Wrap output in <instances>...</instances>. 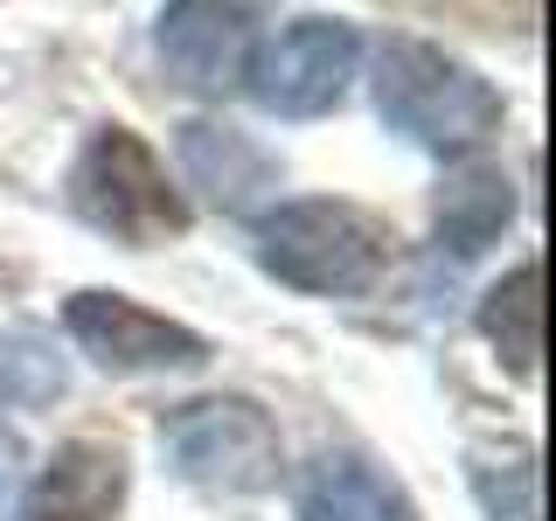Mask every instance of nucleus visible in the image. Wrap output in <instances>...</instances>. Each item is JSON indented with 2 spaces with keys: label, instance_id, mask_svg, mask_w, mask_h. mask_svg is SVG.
Wrapping results in <instances>:
<instances>
[{
  "label": "nucleus",
  "instance_id": "f257e3e1",
  "mask_svg": "<svg viewBox=\"0 0 556 521\" xmlns=\"http://www.w3.org/2000/svg\"><path fill=\"white\" fill-rule=\"evenodd\" d=\"M376 112H382V126L404 132L410 147L459 161V153H480L486 139L501 132L508 104H501L494 84H486L480 69H466L459 56L417 42V35H390V42L376 49Z\"/></svg>",
  "mask_w": 556,
  "mask_h": 521
},
{
  "label": "nucleus",
  "instance_id": "f03ea898",
  "mask_svg": "<svg viewBox=\"0 0 556 521\" xmlns=\"http://www.w3.org/2000/svg\"><path fill=\"white\" fill-rule=\"evenodd\" d=\"M70 208H77L91 230L132 243V251L188 230V202L167 188L153 147L132 126H98L84 139L77 167H70Z\"/></svg>",
  "mask_w": 556,
  "mask_h": 521
},
{
  "label": "nucleus",
  "instance_id": "7ed1b4c3",
  "mask_svg": "<svg viewBox=\"0 0 556 521\" xmlns=\"http://www.w3.org/2000/svg\"><path fill=\"white\" fill-rule=\"evenodd\" d=\"M257 265L300 292H369L382 278V237L362 208L348 202H278L257 223Z\"/></svg>",
  "mask_w": 556,
  "mask_h": 521
},
{
  "label": "nucleus",
  "instance_id": "20e7f679",
  "mask_svg": "<svg viewBox=\"0 0 556 521\" xmlns=\"http://www.w3.org/2000/svg\"><path fill=\"white\" fill-rule=\"evenodd\" d=\"M161 445L181 480L208 494H265L278 480V424L251 396H195L161 417Z\"/></svg>",
  "mask_w": 556,
  "mask_h": 521
},
{
  "label": "nucleus",
  "instance_id": "39448f33",
  "mask_svg": "<svg viewBox=\"0 0 556 521\" xmlns=\"http://www.w3.org/2000/svg\"><path fill=\"white\" fill-rule=\"evenodd\" d=\"M355 63H362V35L348 22L313 14V22H292L286 35H271L251 56V69H243V84H251V98L278 118H320L348 98Z\"/></svg>",
  "mask_w": 556,
  "mask_h": 521
},
{
  "label": "nucleus",
  "instance_id": "423d86ee",
  "mask_svg": "<svg viewBox=\"0 0 556 521\" xmlns=\"http://www.w3.org/2000/svg\"><path fill=\"white\" fill-rule=\"evenodd\" d=\"M278 0H167L161 8V56L188 91H237L257 56V28Z\"/></svg>",
  "mask_w": 556,
  "mask_h": 521
},
{
  "label": "nucleus",
  "instance_id": "0eeeda50",
  "mask_svg": "<svg viewBox=\"0 0 556 521\" xmlns=\"http://www.w3.org/2000/svg\"><path fill=\"white\" fill-rule=\"evenodd\" d=\"M63 327L98 369L112 376H147V369H202L208 341L181 320H161V313L118 300V292H77L63 306Z\"/></svg>",
  "mask_w": 556,
  "mask_h": 521
},
{
  "label": "nucleus",
  "instance_id": "6e6552de",
  "mask_svg": "<svg viewBox=\"0 0 556 521\" xmlns=\"http://www.w3.org/2000/svg\"><path fill=\"white\" fill-rule=\"evenodd\" d=\"M174 153H181L188 188H202L223 216H243V208H257L278 188V161L251 132L223 126V118H188L181 139H174Z\"/></svg>",
  "mask_w": 556,
  "mask_h": 521
},
{
  "label": "nucleus",
  "instance_id": "1a4fd4ad",
  "mask_svg": "<svg viewBox=\"0 0 556 521\" xmlns=\"http://www.w3.org/2000/svg\"><path fill=\"white\" fill-rule=\"evenodd\" d=\"M126 500V459L112 445L70 439L56 459L35 473L22 521H112Z\"/></svg>",
  "mask_w": 556,
  "mask_h": 521
},
{
  "label": "nucleus",
  "instance_id": "9d476101",
  "mask_svg": "<svg viewBox=\"0 0 556 521\" xmlns=\"http://www.w3.org/2000/svg\"><path fill=\"white\" fill-rule=\"evenodd\" d=\"M300 521H417L410 494L355 452H320L300 473Z\"/></svg>",
  "mask_w": 556,
  "mask_h": 521
},
{
  "label": "nucleus",
  "instance_id": "9b49d317",
  "mask_svg": "<svg viewBox=\"0 0 556 521\" xmlns=\"http://www.w3.org/2000/svg\"><path fill=\"white\" fill-rule=\"evenodd\" d=\"M480 334L501 347V361L529 382L543 369V265H515L480 300Z\"/></svg>",
  "mask_w": 556,
  "mask_h": 521
},
{
  "label": "nucleus",
  "instance_id": "f8f14e48",
  "mask_svg": "<svg viewBox=\"0 0 556 521\" xmlns=\"http://www.w3.org/2000/svg\"><path fill=\"white\" fill-rule=\"evenodd\" d=\"M515 216V195L494 167H459L452 181L439 188V251L452 257H480L486 243L508 230Z\"/></svg>",
  "mask_w": 556,
  "mask_h": 521
},
{
  "label": "nucleus",
  "instance_id": "ddd939ff",
  "mask_svg": "<svg viewBox=\"0 0 556 521\" xmlns=\"http://www.w3.org/2000/svg\"><path fill=\"white\" fill-rule=\"evenodd\" d=\"M473 500L486 521H543V466L529 445L508 452H473Z\"/></svg>",
  "mask_w": 556,
  "mask_h": 521
},
{
  "label": "nucleus",
  "instance_id": "4468645a",
  "mask_svg": "<svg viewBox=\"0 0 556 521\" xmlns=\"http://www.w3.org/2000/svg\"><path fill=\"white\" fill-rule=\"evenodd\" d=\"M70 390L63 361L49 355L35 334H8L0 341V410H35V404H56Z\"/></svg>",
  "mask_w": 556,
  "mask_h": 521
}]
</instances>
